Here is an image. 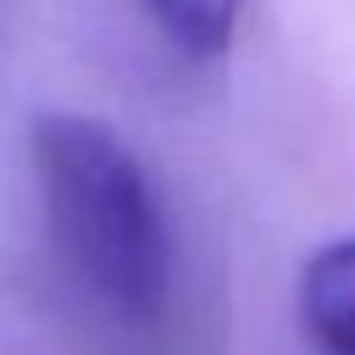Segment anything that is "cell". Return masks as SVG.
Listing matches in <instances>:
<instances>
[{
    "label": "cell",
    "instance_id": "6da1fadb",
    "mask_svg": "<svg viewBox=\"0 0 355 355\" xmlns=\"http://www.w3.org/2000/svg\"><path fill=\"white\" fill-rule=\"evenodd\" d=\"M28 166L72 283L116 322H155L172 294V227L139 150L89 111H39Z\"/></svg>",
    "mask_w": 355,
    "mask_h": 355
},
{
    "label": "cell",
    "instance_id": "7a4b0ae2",
    "mask_svg": "<svg viewBox=\"0 0 355 355\" xmlns=\"http://www.w3.org/2000/svg\"><path fill=\"white\" fill-rule=\"evenodd\" d=\"M300 322L322 355H355V233L327 239L300 266Z\"/></svg>",
    "mask_w": 355,
    "mask_h": 355
},
{
    "label": "cell",
    "instance_id": "3957f363",
    "mask_svg": "<svg viewBox=\"0 0 355 355\" xmlns=\"http://www.w3.org/2000/svg\"><path fill=\"white\" fill-rule=\"evenodd\" d=\"M144 17L166 33V44L189 61H211L233 44L244 0H139Z\"/></svg>",
    "mask_w": 355,
    "mask_h": 355
}]
</instances>
